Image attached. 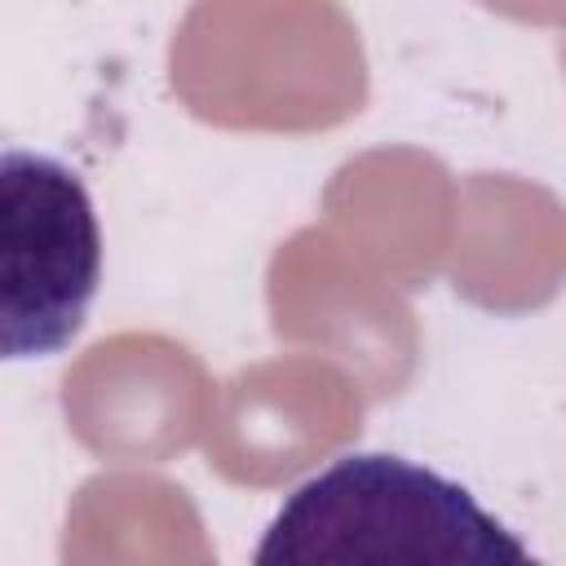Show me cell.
<instances>
[{
	"label": "cell",
	"mask_w": 566,
	"mask_h": 566,
	"mask_svg": "<svg viewBox=\"0 0 566 566\" xmlns=\"http://www.w3.org/2000/svg\"><path fill=\"white\" fill-rule=\"evenodd\" d=\"M256 566H539L469 486L389 451L305 478L270 517Z\"/></svg>",
	"instance_id": "6da1fadb"
},
{
	"label": "cell",
	"mask_w": 566,
	"mask_h": 566,
	"mask_svg": "<svg viewBox=\"0 0 566 566\" xmlns=\"http://www.w3.org/2000/svg\"><path fill=\"white\" fill-rule=\"evenodd\" d=\"M102 283L84 177L44 150H0V363L62 354Z\"/></svg>",
	"instance_id": "7a4b0ae2"
}]
</instances>
